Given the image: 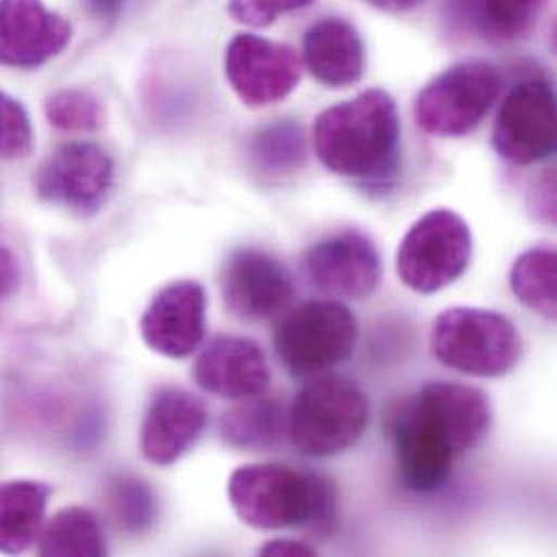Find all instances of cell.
<instances>
[{"instance_id":"obj_3","label":"cell","mask_w":557,"mask_h":557,"mask_svg":"<svg viewBox=\"0 0 557 557\" xmlns=\"http://www.w3.org/2000/svg\"><path fill=\"white\" fill-rule=\"evenodd\" d=\"M369 417V397L358 384L341 375H314L286 412V434L299 454L332 458L362 438Z\"/></svg>"},{"instance_id":"obj_13","label":"cell","mask_w":557,"mask_h":557,"mask_svg":"<svg viewBox=\"0 0 557 557\" xmlns=\"http://www.w3.org/2000/svg\"><path fill=\"white\" fill-rule=\"evenodd\" d=\"M139 332L144 343L165 358H187L205 341L207 293L196 280L163 286L148 304Z\"/></svg>"},{"instance_id":"obj_23","label":"cell","mask_w":557,"mask_h":557,"mask_svg":"<svg viewBox=\"0 0 557 557\" xmlns=\"http://www.w3.org/2000/svg\"><path fill=\"white\" fill-rule=\"evenodd\" d=\"M515 297L536 314L557 317V259L554 250L534 248L523 252L510 272Z\"/></svg>"},{"instance_id":"obj_15","label":"cell","mask_w":557,"mask_h":557,"mask_svg":"<svg viewBox=\"0 0 557 557\" xmlns=\"http://www.w3.org/2000/svg\"><path fill=\"white\" fill-rule=\"evenodd\" d=\"M295 293L290 272L276 257L242 248L224 265L222 295L226 308L242 319H268L286 308Z\"/></svg>"},{"instance_id":"obj_30","label":"cell","mask_w":557,"mask_h":557,"mask_svg":"<svg viewBox=\"0 0 557 557\" xmlns=\"http://www.w3.org/2000/svg\"><path fill=\"white\" fill-rule=\"evenodd\" d=\"M20 286V263L15 255L0 246V301L9 299Z\"/></svg>"},{"instance_id":"obj_29","label":"cell","mask_w":557,"mask_h":557,"mask_svg":"<svg viewBox=\"0 0 557 557\" xmlns=\"http://www.w3.org/2000/svg\"><path fill=\"white\" fill-rule=\"evenodd\" d=\"M530 209L534 211V215L541 222H545L549 226L556 222V178H554V172H545L530 187Z\"/></svg>"},{"instance_id":"obj_5","label":"cell","mask_w":557,"mask_h":557,"mask_svg":"<svg viewBox=\"0 0 557 557\" xmlns=\"http://www.w3.org/2000/svg\"><path fill=\"white\" fill-rule=\"evenodd\" d=\"M358 341L354 312L330 299L306 301L286 312L274 330V349L295 377H314L345 362Z\"/></svg>"},{"instance_id":"obj_19","label":"cell","mask_w":557,"mask_h":557,"mask_svg":"<svg viewBox=\"0 0 557 557\" xmlns=\"http://www.w3.org/2000/svg\"><path fill=\"white\" fill-rule=\"evenodd\" d=\"M50 486L37 480H9L0 484V554L26 552L44 528Z\"/></svg>"},{"instance_id":"obj_24","label":"cell","mask_w":557,"mask_h":557,"mask_svg":"<svg viewBox=\"0 0 557 557\" xmlns=\"http://www.w3.org/2000/svg\"><path fill=\"white\" fill-rule=\"evenodd\" d=\"M109 508L126 534L148 532L159 517V502L148 482L133 475H117L109 484Z\"/></svg>"},{"instance_id":"obj_28","label":"cell","mask_w":557,"mask_h":557,"mask_svg":"<svg viewBox=\"0 0 557 557\" xmlns=\"http://www.w3.org/2000/svg\"><path fill=\"white\" fill-rule=\"evenodd\" d=\"M314 0H231L228 13L235 22L248 26H270L280 15L308 7Z\"/></svg>"},{"instance_id":"obj_8","label":"cell","mask_w":557,"mask_h":557,"mask_svg":"<svg viewBox=\"0 0 557 557\" xmlns=\"http://www.w3.org/2000/svg\"><path fill=\"white\" fill-rule=\"evenodd\" d=\"M391 441L399 475L417 493L445 486L460 458L451 430L423 393H417L391 417Z\"/></svg>"},{"instance_id":"obj_4","label":"cell","mask_w":557,"mask_h":557,"mask_svg":"<svg viewBox=\"0 0 557 557\" xmlns=\"http://www.w3.org/2000/svg\"><path fill=\"white\" fill-rule=\"evenodd\" d=\"M430 347L441 364L475 377L508 375L523 358L517 325L497 310L473 306L441 312L432 325Z\"/></svg>"},{"instance_id":"obj_18","label":"cell","mask_w":557,"mask_h":557,"mask_svg":"<svg viewBox=\"0 0 557 557\" xmlns=\"http://www.w3.org/2000/svg\"><path fill=\"white\" fill-rule=\"evenodd\" d=\"M304 65L317 83L330 89L356 85L364 74V44L360 33L341 17H323L304 35Z\"/></svg>"},{"instance_id":"obj_20","label":"cell","mask_w":557,"mask_h":557,"mask_svg":"<svg viewBox=\"0 0 557 557\" xmlns=\"http://www.w3.org/2000/svg\"><path fill=\"white\" fill-rule=\"evenodd\" d=\"M39 556L100 557L109 554L100 519L87 508H63L41 530Z\"/></svg>"},{"instance_id":"obj_32","label":"cell","mask_w":557,"mask_h":557,"mask_svg":"<svg viewBox=\"0 0 557 557\" xmlns=\"http://www.w3.org/2000/svg\"><path fill=\"white\" fill-rule=\"evenodd\" d=\"M85 2H87V9L98 20H115L126 0H85Z\"/></svg>"},{"instance_id":"obj_21","label":"cell","mask_w":557,"mask_h":557,"mask_svg":"<svg viewBox=\"0 0 557 557\" xmlns=\"http://www.w3.org/2000/svg\"><path fill=\"white\" fill-rule=\"evenodd\" d=\"M222 417V436L239 449H263L278 443L286 430V414L272 397H250Z\"/></svg>"},{"instance_id":"obj_6","label":"cell","mask_w":557,"mask_h":557,"mask_svg":"<svg viewBox=\"0 0 557 557\" xmlns=\"http://www.w3.org/2000/svg\"><path fill=\"white\" fill-rule=\"evenodd\" d=\"M473 259L469 224L449 209H436L417 220L395 257L399 280L414 293L432 295L460 278Z\"/></svg>"},{"instance_id":"obj_27","label":"cell","mask_w":557,"mask_h":557,"mask_svg":"<svg viewBox=\"0 0 557 557\" xmlns=\"http://www.w3.org/2000/svg\"><path fill=\"white\" fill-rule=\"evenodd\" d=\"M33 148V126L26 109L0 89V159H24Z\"/></svg>"},{"instance_id":"obj_1","label":"cell","mask_w":557,"mask_h":557,"mask_svg":"<svg viewBox=\"0 0 557 557\" xmlns=\"http://www.w3.org/2000/svg\"><path fill=\"white\" fill-rule=\"evenodd\" d=\"M399 113L393 96L369 89L321 111L312 126L317 159L336 176L358 183L388 178L399 161Z\"/></svg>"},{"instance_id":"obj_25","label":"cell","mask_w":557,"mask_h":557,"mask_svg":"<svg viewBox=\"0 0 557 557\" xmlns=\"http://www.w3.org/2000/svg\"><path fill=\"white\" fill-rule=\"evenodd\" d=\"M44 115L50 126L63 133H91L104 126L107 111L102 100L78 87H67L50 94L44 102Z\"/></svg>"},{"instance_id":"obj_17","label":"cell","mask_w":557,"mask_h":557,"mask_svg":"<svg viewBox=\"0 0 557 557\" xmlns=\"http://www.w3.org/2000/svg\"><path fill=\"white\" fill-rule=\"evenodd\" d=\"M196 382L224 399H250L263 395L272 382L263 349L242 336H218L205 345L194 369Z\"/></svg>"},{"instance_id":"obj_11","label":"cell","mask_w":557,"mask_h":557,"mask_svg":"<svg viewBox=\"0 0 557 557\" xmlns=\"http://www.w3.org/2000/svg\"><path fill=\"white\" fill-rule=\"evenodd\" d=\"M304 63L286 46L261 35H235L224 54L226 78L237 98L252 107H270L295 91Z\"/></svg>"},{"instance_id":"obj_7","label":"cell","mask_w":557,"mask_h":557,"mask_svg":"<svg viewBox=\"0 0 557 557\" xmlns=\"http://www.w3.org/2000/svg\"><path fill=\"white\" fill-rule=\"evenodd\" d=\"M502 72L488 61H462L434 76L414 100L419 126L438 137L473 133L497 102Z\"/></svg>"},{"instance_id":"obj_14","label":"cell","mask_w":557,"mask_h":557,"mask_svg":"<svg viewBox=\"0 0 557 557\" xmlns=\"http://www.w3.org/2000/svg\"><path fill=\"white\" fill-rule=\"evenodd\" d=\"M72 24L44 0H0V65L33 70L59 57Z\"/></svg>"},{"instance_id":"obj_10","label":"cell","mask_w":557,"mask_h":557,"mask_svg":"<svg viewBox=\"0 0 557 557\" xmlns=\"http://www.w3.org/2000/svg\"><path fill=\"white\" fill-rule=\"evenodd\" d=\"M493 148L512 165H534L556 150V94L549 81L515 85L495 122Z\"/></svg>"},{"instance_id":"obj_31","label":"cell","mask_w":557,"mask_h":557,"mask_svg":"<svg viewBox=\"0 0 557 557\" xmlns=\"http://www.w3.org/2000/svg\"><path fill=\"white\" fill-rule=\"evenodd\" d=\"M259 554L265 557H310L317 556V552L310 545H304L299 541H272L259 549Z\"/></svg>"},{"instance_id":"obj_33","label":"cell","mask_w":557,"mask_h":557,"mask_svg":"<svg viewBox=\"0 0 557 557\" xmlns=\"http://www.w3.org/2000/svg\"><path fill=\"white\" fill-rule=\"evenodd\" d=\"M364 2L386 13H406L417 9L423 0H364Z\"/></svg>"},{"instance_id":"obj_9","label":"cell","mask_w":557,"mask_h":557,"mask_svg":"<svg viewBox=\"0 0 557 557\" xmlns=\"http://www.w3.org/2000/svg\"><path fill=\"white\" fill-rule=\"evenodd\" d=\"M115 185L111 154L94 141H72L57 148L35 174L41 202L91 218L107 205Z\"/></svg>"},{"instance_id":"obj_22","label":"cell","mask_w":557,"mask_h":557,"mask_svg":"<svg viewBox=\"0 0 557 557\" xmlns=\"http://www.w3.org/2000/svg\"><path fill=\"white\" fill-rule=\"evenodd\" d=\"M252 168L261 176H290L306 163V137L295 122H274L255 133L248 146Z\"/></svg>"},{"instance_id":"obj_12","label":"cell","mask_w":557,"mask_h":557,"mask_svg":"<svg viewBox=\"0 0 557 557\" xmlns=\"http://www.w3.org/2000/svg\"><path fill=\"white\" fill-rule=\"evenodd\" d=\"M310 284L325 295L362 299L382 280V259L375 244L358 233L343 231L317 242L304 259Z\"/></svg>"},{"instance_id":"obj_16","label":"cell","mask_w":557,"mask_h":557,"mask_svg":"<svg viewBox=\"0 0 557 557\" xmlns=\"http://www.w3.org/2000/svg\"><path fill=\"white\" fill-rule=\"evenodd\" d=\"M209 423L207 406L185 388H161L144 417L141 456L154 467L176 465L200 441Z\"/></svg>"},{"instance_id":"obj_26","label":"cell","mask_w":557,"mask_h":557,"mask_svg":"<svg viewBox=\"0 0 557 557\" xmlns=\"http://www.w3.org/2000/svg\"><path fill=\"white\" fill-rule=\"evenodd\" d=\"M547 0H478V20L497 39H519L539 22Z\"/></svg>"},{"instance_id":"obj_2","label":"cell","mask_w":557,"mask_h":557,"mask_svg":"<svg viewBox=\"0 0 557 557\" xmlns=\"http://www.w3.org/2000/svg\"><path fill=\"white\" fill-rule=\"evenodd\" d=\"M228 499L242 523L276 532L325 523L334 510L327 480L284 465H244L228 480Z\"/></svg>"}]
</instances>
